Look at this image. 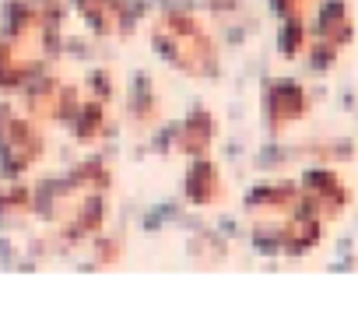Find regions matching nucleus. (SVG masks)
I'll return each mask as SVG.
<instances>
[{
  "mask_svg": "<svg viewBox=\"0 0 358 330\" xmlns=\"http://www.w3.org/2000/svg\"><path fill=\"white\" fill-rule=\"evenodd\" d=\"M60 0H11L0 22V92H25L60 57Z\"/></svg>",
  "mask_w": 358,
  "mask_h": 330,
  "instance_id": "nucleus-1",
  "label": "nucleus"
},
{
  "mask_svg": "<svg viewBox=\"0 0 358 330\" xmlns=\"http://www.w3.org/2000/svg\"><path fill=\"white\" fill-rule=\"evenodd\" d=\"M109 190L113 173L106 169L102 158H92L36 190V215L50 222L60 246H85L106 225Z\"/></svg>",
  "mask_w": 358,
  "mask_h": 330,
  "instance_id": "nucleus-2",
  "label": "nucleus"
},
{
  "mask_svg": "<svg viewBox=\"0 0 358 330\" xmlns=\"http://www.w3.org/2000/svg\"><path fill=\"white\" fill-rule=\"evenodd\" d=\"M246 218H250V236L264 253L299 257L309 253L320 239V218L306 204L302 190L292 183L257 187L246 197Z\"/></svg>",
  "mask_w": 358,
  "mask_h": 330,
  "instance_id": "nucleus-3",
  "label": "nucleus"
},
{
  "mask_svg": "<svg viewBox=\"0 0 358 330\" xmlns=\"http://www.w3.org/2000/svg\"><path fill=\"white\" fill-rule=\"evenodd\" d=\"M151 50L162 64L190 81H215L222 74V50L211 25L190 11H165L151 22Z\"/></svg>",
  "mask_w": 358,
  "mask_h": 330,
  "instance_id": "nucleus-4",
  "label": "nucleus"
},
{
  "mask_svg": "<svg viewBox=\"0 0 358 330\" xmlns=\"http://www.w3.org/2000/svg\"><path fill=\"white\" fill-rule=\"evenodd\" d=\"M46 158V134L39 120L11 102H0V165L11 180L25 176Z\"/></svg>",
  "mask_w": 358,
  "mask_h": 330,
  "instance_id": "nucleus-5",
  "label": "nucleus"
},
{
  "mask_svg": "<svg viewBox=\"0 0 358 330\" xmlns=\"http://www.w3.org/2000/svg\"><path fill=\"white\" fill-rule=\"evenodd\" d=\"M183 194H187V201L194 208H218V204H225L229 180H225V173L218 169V162L211 155L190 158V169H187V180H183Z\"/></svg>",
  "mask_w": 358,
  "mask_h": 330,
  "instance_id": "nucleus-6",
  "label": "nucleus"
},
{
  "mask_svg": "<svg viewBox=\"0 0 358 330\" xmlns=\"http://www.w3.org/2000/svg\"><path fill=\"white\" fill-rule=\"evenodd\" d=\"M215 141H218V120H215V113H208V109H194L183 123L172 130V151L183 155V158L211 155Z\"/></svg>",
  "mask_w": 358,
  "mask_h": 330,
  "instance_id": "nucleus-7",
  "label": "nucleus"
},
{
  "mask_svg": "<svg viewBox=\"0 0 358 330\" xmlns=\"http://www.w3.org/2000/svg\"><path fill=\"white\" fill-rule=\"evenodd\" d=\"M309 113V102L302 95L299 85H271L264 92V120H267V130L271 134H281L285 127L299 123L302 116Z\"/></svg>",
  "mask_w": 358,
  "mask_h": 330,
  "instance_id": "nucleus-8",
  "label": "nucleus"
},
{
  "mask_svg": "<svg viewBox=\"0 0 358 330\" xmlns=\"http://www.w3.org/2000/svg\"><path fill=\"white\" fill-rule=\"evenodd\" d=\"M36 215V190L32 187H0V225H22Z\"/></svg>",
  "mask_w": 358,
  "mask_h": 330,
  "instance_id": "nucleus-9",
  "label": "nucleus"
},
{
  "mask_svg": "<svg viewBox=\"0 0 358 330\" xmlns=\"http://www.w3.org/2000/svg\"><path fill=\"white\" fill-rule=\"evenodd\" d=\"M130 120H134V127H141V130H148V127H155L158 123V116H162V109H158V95H155V88H151V81L141 74V81L134 85V92H130Z\"/></svg>",
  "mask_w": 358,
  "mask_h": 330,
  "instance_id": "nucleus-10",
  "label": "nucleus"
},
{
  "mask_svg": "<svg viewBox=\"0 0 358 330\" xmlns=\"http://www.w3.org/2000/svg\"><path fill=\"white\" fill-rule=\"evenodd\" d=\"M278 18L285 22V29H306V15L316 0H271Z\"/></svg>",
  "mask_w": 358,
  "mask_h": 330,
  "instance_id": "nucleus-11",
  "label": "nucleus"
}]
</instances>
